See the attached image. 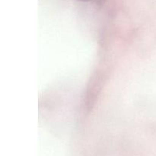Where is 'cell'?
I'll use <instances>...</instances> for the list:
<instances>
[{
	"label": "cell",
	"instance_id": "1",
	"mask_svg": "<svg viewBox=\"0 0 156 156\" xmlns=\"http://www.w3.org/2000/svg\"><path fill=\"white\" fill-rule=\"evenodd\" d=\"M79 1H91V0H79Z\"/></svg>",
	"mask_w": 156,
	"mask_h": 156
}]
</instances>
